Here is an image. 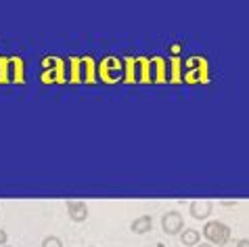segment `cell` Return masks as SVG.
Instances as JSON below:
<instances>
[{
	"mask_svg": "<svg viewBox=\"0 0 249 247\" xmlns=\"http://www.w3.org/2000/svg\"><path fill=\"white\" fill-rule=\"evenodd\" d=\"M213 212V203L212 201H193L189 205V214L195 220H207Z\"/></svg>",
	"mask_w": 249,
	"mask_h": 247,
	"instance_id": "3",
	"label": "cell"
},
{
	"mask_svg": "<svg viewBox=\"0 0 249 247\" xmlns=\"http://www.w3.org/2000/svg\"><path fill=\"white\" fill-rule=\"evenodd\" d=\"M130 230H132L134 235H147V232L153 230V216L142 214V216L134 218V222L130 224Z\"/></svg>",
	"mask_w": 249,
	"mask_h": 247,
	"instance_id": "5",
	"label": "cell"
},
{
	"mask_svg": "<svg viewBox=\"0 0 249 247\" xmlns=\"http://www.w3.org/2000/svg\"><path fill=\"white\" fill-rule=\"evenodd\" d=\"M161 229L165 235L174 237V235H180V232L184 230V218L178 210H170L165 212V214L161 216Z\"/></svg>",
	"mask_w": 249,
	"mask_h": 247,
	"instance_id": "2",
	"label": "cell"
},
{
	"mask_svg": "<svg viewBox=\"0 0 249 247\" xmlns=\"http://www.w3.org/2000/svg\"><path fill=\"white\" fill-rule=\"evenodd\" d=\"M237 247H249V239H239Z\"/></svg>",
	"mask_w": 249,
	"mask_h": 247,
	"instance_id": "9",
	"label": "cell"
},
{
	"mask_svg": "<svg viewBox=\"0 0 249 247\" xmlns=\"http://www.w3.org/2000/svg\"><path fill=\"white\" fill-rule=\"evenodd\" d=\"M2 247H13V245H9V243H6V245H2Z\"/></svg>",
	"mask_w": 249,
	"mask_h": 247,
	"instance_id": "11",
	"label": "cell"
},
{
	"mask_svg": "<svg viewBox=\"0 0 249 247\" xmlns=\"http://www.w3.org/2000/svg\"><path fill=\"white\" fill-rule=\"evenodd\" d=\"M40 247H63V243H61V239H59V237L51 235V237L42 239V245H40Z\"/></svg>",
	"mask_w": 249,
	"mask_h": 247,
	"instance_id": "7",
	"label": "cell"
},
{
	"mask_svg": "<svg viewBox=\"0 0 249 247\" xmlns=\"http://www.w3.org/2000/svg\"><path fill=\"white\" fill-rule=\"evenodd\" d=\"M6 241H9V235H6L4 229H0V247L6 245Z\"/></svg>",
	"mask_w": 249,
	"mask_h": 247,
	"instance_id": "8",
	"label": "cell"
},
{
	"mask_svg": "<svg viewBox=\"0 0 249 247\" xmlns=\"http://www.w3.org/2000/svg\"><path fill=\"white\" fill-rule=\"evenodd\" d=\"M65 208H67V216L73 222H84L88 218V205L84 201H67Z\"/></svg>",
	"mask_w": 249,
	"mask_h": 247,
	"instance_id": "4",
	"label": "cell"
},
{
	"mask_svg": "<svg viewBox=\"0 0 249 247\" xmlns=\"http://www.w3.org/2000/svg\"><path fill=\"white\" fill-rule=\"evenodd\" d=\"M180 243L184 247H197L199 243H201V232H199L197 229H184L180 232Z\"/></svg>",
	"mask_w": 249,
	"mask_h": 247,
	"instance_id": "6",
	"label": "cell"
},
{
	"mask_svg": "<svg viewBox=\"0 0 249 247\" xmlns=\"http://www.w3.org/2000/svg\"><path fill=\"white\" fill-rule=\"evenodd\" d=\"M90 247H96V245H90Z\"/></svg>",
	"mask_w": 249,
	"mask_h": 247,
	"instance_id": "12",
	"label": "cell"
},
{
	"mask_svg": "<svg viewBox=\"0 0 249 247\" xmlns=\"http://www.w3.org/2000/svg\"><path fill=\"white\" fill-rule=\"evenodd\" d=\"M197 247H213V245H212V243H199Z\"/></svg>",
	"mask_w": 249,
	"mask_h": 247,
	"instance_id": "10",
	"label": "cell"
},
{
	"mask_svg": "<svg viewBox=\"0 0 249 247\" xmlns=\"http://www.w3.org/2000/svg\"><path fill=\"white\" fill-rule=\"evenodd\" d=\"M203 239H207V243H212L213 247L220 245L224 247L228 241H231V229L224 222H205L203 224Z\"/></svg>",
	"mask_w": 249,
	"mask_h": 247,
	"instance_id": "1",
	"label": "cell"
}]
</instances>
